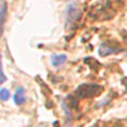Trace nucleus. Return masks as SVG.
Masks as SVG:
<instances>
[{"label":"nucleus","instance_id":"39448f33","mask_svg":"<svg viewBox=\"0 0 127 127\" xmlns=\"http://www.w3.org/2000/svg\"><path fill=\"white\" fill-rule=\"evenodd\" d=\"M13 101L16 105H23L25 102V90L23 87H17V90H16V93L13 95Z\"/></svg>","mask_w":127,"mask_h":127},{"label":"nucleus","instance_id":"423d86ee","mask_svg":"<svg viewBox=\"0 0 127 127\" xmlns=\"http://www.w3.org/2000/svg\"><path fill=\"white\" fill-rule=\"evenodd\" d=\"M65 61H66L65 54H53V57H52V65L53 66H61Z\"/></svg>","mask_w":127,"mask_h":127},{"label":"nucleus","instance_id":"f03ea898","mask_svg":"<svg viewBox=\"0 0 127 127\" xmlns=\"http://www.w3.org/2000/svg\"><path fill=\"white\" fill-rule=\"evenodd\" d=\"M79 19V9L77 4H70L67 7V21L69 23H74Z\"/></svg>","mask_w":127,"mask_h":127},{"label":"nucleus","instance_id":"6e6552de","mask_svg":"<svg viewBox=\"0 0 127 127\" xmlns=\"http://www.w3.org/2000/svg\"><path fill=\"white\" fill-rule=\"evenodd\" d=\"M5 81V75L3 73V69H1V58H0V83H3Z\"/></svg>","mask_w":127,"mask_h":127},{"label":"nucleus","instance_id":"f257e3e1","mask_svg":"<svg viewBox=\"0 0 127 127\" xmlns=\"http://www.w3.org/2000/svg\"><path fill=\"white\" fill-rule=\"evenodd\" d=\"M102 93V87L98 85H93V83H85L81 85L77 89V95L81 98L85 97H97Z\"/></svg>","mask_w":127,"mask_h":127},{"label":"nucleus","instance_id":"0eeeda50","mask_svg":"<svg viewBox=\"0 0 127 127\" xmlns=\"http://www.w3.org/2000/svg\"><path fill=\"white\" fill-rule=\"evenodd\" d=\"M9 97H11V94H9V91H8L7 89L0 90V99H1V101H8Z\"/></svg>","mask_w":127,"mask_h":127},{"label":"nucleus","instance_id":"7ed1b4c3","mask_svg":"<svg viewBox=\"0 0 127 127\" xmlns=\"http://www.w3.org/2000/svg\"><path fill=\"white\" fill-rule=\"evenodd\" d=\"M121 50V48L117 46V44H114V46L110 45V42H106V44H102L101 48H99V53L101 56H107V54H113V53H117V52Z\"/></svg>","mask_w":127,"mask_h":127},{"label":"nucleus","instance_id":"20e7f679","mask_svg":"<svg viewBox=\"0 0 127 127\" xmlns=\"http://www.w3.org/2000/svg\"><path fill=\"white\" fill-rule=\"evenodd\" d=\"M7 17V3L1 0L0 1V36L3 33V27H4V21Z\"/></svg>","mask_w":127,"mask_h":127}]
</instances>
